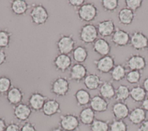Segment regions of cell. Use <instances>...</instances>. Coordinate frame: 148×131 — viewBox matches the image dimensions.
<instances>
[{
  "label": "cell",
  "mask_w": 148,
  "mask_h": 131,
  "mask_svg": "<svg viewBox=\"0 0 148 131\" xmlns=\"http://www.w3.org/2000/svg\"><path fill=\"white\" fill-rule=\"evenodd\" d=\"M76 13L81 21L91 23L97 17L98 10L94 3L86 2L77 10Z\"/></svg>",
  "instance_id": "6da1fadb"
},
{
  "label": "cell",
  "mask_w": 148,
  "mask_h": 131,
  "mask_svg": "<svg viewBox=\"0 0 148 131\" xmlns=\"http://www.w3.org/2000/svg\"><path fill=\"white\" fill-rule=\"evenodd\" d=\"M70 91V83L67 78L58 76L50 83V92L57 97L65 96Z\"/></svg>",
  "instance_id": "7a4b0ae2"
},
{
  "label": "cell",
  "mask_w": 148,
  "mask_h": 131,
  "mask_svg": "<svg viewBox=\"0 0 148 131\" xmlns=\"http://www.w3.org/2000/svg\"><path fill=\"white\" fill-rule=\"evenodd\" d=\"M98 32L96 25L87 23L82 25L79 32L80 40L84 44H92L98 38Z\"/></svg>",
  "instance_id": "3957f363"
},
{
  "label": "cell",
  "mask_w": 148,
  "mask_h": 131,
  "mask_svg": "<svg viewBox=\"0 0 148 131\" xmlns=\"http://www.w3.org/2000/svg\"><path fill=\"white\" fill-rule=\"evenodd\" d=\"M29 16L33 24L36 25H41L47 21L49 14L42 4H33L29 12Z\"/></svg>",
  "instance_id": "277c9868"
},
{
  "label": "cell",
  "mask_w": 148,
  "mask_h": 131,
  "mask_svg": "<svg viewBox=\"0 0 148 131\" xmlns=\"http://www.w3.org/2000/svg\"><path fill=\"white\" fill-rule=\"evenodd\" d=\"M76 43L72 34H61L56 44L60 54L69 55L75 49Z\"/></svg>",
  "instance_id": "5b68a950"
},
{
  "label": "cell",
  "mask_w": 148,
  "mask_h": 131,
  "mask_svg": "<svg viewBox=\"0 0 148 131\" xmlns=\"http://www.w3.org/2000/svg\"><path fill=\"white\" fill-rule=\"evenodd\" d=\"M80 125L79 117L75 113H66L60 117L59 126L64 131H76Z\"/></svg>",
  "instance_id": "8992f818"
},
{
  "label": "cell",
  "mask_w": 148,
  "mask_h": 131,
  "mask_svg": "<svg viewBox=\"0 0 148 131\" xmlns=\"http://www.w3.org/2000/svg\"><path fill=\"white\" fill-rule=\"evenodd\" d=\"M93 63L98 72L102 74H107L110 73L115 66V59L114 56L109 54L101 57L94 60Z\"/></svg>",
  "instance_id": "52a82bcc"
},
{
  "label": "cell",
  "mask_w": 148,
  "mask_h": 131,
  "mask_svg": "<svg viewBox=\"0 0 148 131\" xmlns=\"http://www.w3.org/2000/svg\"><path fill=\"white\" fill-rule=\"evenodd\" d=\"M129 44L136 51L145 50L148 46V38L142 31H134L130 35Z\"/></svg>",
  "instance_id": "ba28073f"
},
{
  "label": "cell",
  "mask_w": 148,
  "mask_h": 131,
  "mask_svg": "<svg viewBox=\"0 0 148 131\" xmlns=\"http://www.w3.org/2000/svg\"><path fill=\"white\" fill-rule=\"evenodd\" d=\"M147 66L145 57L140 54H131L125 60V66L130 70H144Z\"/></svg>",
  "instance_id": "9c48e42d"
},
{
  "label": "cell",
  "mask_w": 148,
  "mask_h": 131,
  "mask_svg": "<svg viewBox=\"0 0 148 131\" xmlns=\"http://www.w3.org/2000/svg\"><path fill=\"white\" fill-rule=\"evenodd\" d=\"M48 99V97L39 91H35L31 93L28 99V104L32 111H41L42 108Z\"/></svg>",
  "instance_id": "30bf717a"
},
{
  "label": "cell",
  "mask_w": 148,
  "mask_h": 131,
  "mask_svg": "<svg viewBox=\"0 0 148 131\" xmlns=\"http://www.w3.org/2000/svg\"><path fill=\"white\" fill-rule=\"evenodd\" d=\"M112 42L117 47H126L130 44V35L128 32L116 27L112 35Z\"/></svg>",
  "instance_id": "8fae6325"
},
{
  "label": "cell",
  "mask_w": 148,
  "mask_h": 131,
  "mask_svg": "<svg viewBox=\"0 0 148 131\" xmlns=\"http://www.w3.org/2000/svg\"><path fill=\"white\" fill-rule=\"evenodd\" d=\"M53 63L56 70L65 73L71 68L72 59L69 55L59 54L55 57Z\"/></svg>",
  "instance_id": "7c38bea8"
},
{
  "label": "cell",
  "mask_w": 148,
  "mask_h": 131,
  "mask_svg": "<svg viewBox=\"0 0 148 131\" xmlns=\"http://www.w3.org/2000/svg\"><path fill=\"white\" fill-rule=\"evenodd\" d=\"M87 75V69L83 63H76L72 65L69 69V79L76 83L84 80Z\"/></svg>",
  "instance_id": "4fadbf2b"
},
{
  "label": "cell",
  "mask_w": 148,
  "mask_h": 131,
  "mask_svg": "<svg viewBox=\"0 0 148 131\" xmlns=\"http://www.w3.org/2000/svg\"><path fill=\"white\" fill-rule=\"evenodd\" d=\"M32 110L27 103H21L13 107V115L20 122L28 121L31 115Z\"/></svg>",
  "instance_id": "5bb4252c"
},
{
  "label": "cell",
  "mask_w": 148,
  "mask_h": 131,
  "mask_svg": "<svg viewBox=\"0 0 148 131\" xmlns=\"http://www.w3.org/2000/svg\"><path fill=\"white\" fill-rule=\"evenodd\" d=\"M96 27L99 35L103 38L112 36L116 28L114 21L110 18L100 21Z\"/></svg>",
  "instance_id": "9a60e30c"
},
{
  "label": "cell",
  "mask_w": 148,
  "mask_h": 131,
  "mask_svg": "<svg viewBox=\"0 0 148 131\" xmlns=\"http://www.w3.org/2000/svg\"><path fill=\"white\" fill-rule=\"evenodd\" d=\"M41 111L46 117H51L61 113V110L60 103L54 98H48Z\"/></svg>",
  "instance_id": "2e32d148"
},
{
  "label": "cell",
  "mask_w": 148,
  "mask_h": 131,
  "mask_svg": "<svg viewBox=\"0 0 148 131\" xmlns=\"http://www.w3.org/2000/svg\"><path fill=\"white\" fill-rule=\"evenodd\" d=\"M24 95L21 88L17 86H12L5 95L8 103L14 107L23 102Z\"/></svg>",
  "instance_id": "e0dca14e"
},
{
  "label": "cell",
  "mask_w": 148,
  "mask_h": 131,
  "mask_svg": "<svg viewBox=\"0 0 148 131\" xmlns=\"http://www.w3.org/2000/svg\"><path fill=\"white\" fill-rule=\"evenodd\" d=\"M112 113L116 119L124 120L127 118L130 111L129 107L125 102H116L112 106Z\"/></svg>",
  "instance_id": "ac0fdd59"
},
{
  "label": "cell",
  "mask_w": 148,
  "mask_h": 131,
  "mask_svg": "<svg viewBox=\"0 0 148 131\" xmlns=\"http://www.w3.org/2000/svg\"><path fill=\"white\" fill-rule=\"evenodd\" d=\"M93 51L101 57L109 55L112 47L108 40L105 38H98L92 43Z\"/></svg>",
  "instance_id": "d6986e66"
},
{
  "label": "cell",
  "mask_w": 148,
  "mask_h": 131,
  "mask_svg": "<svg viewBox=\"0 0 148 131\" xmlns=\"http://www.w3.org/2000/svg\"><path fill=\"white\" fill-rule=\"evenodd\" d=\"M90 107L95 113H104L108 110L109 102L99 95H95L91 98Z\"/></svg>",
  "instance_id": "ffe728a7"
},
{
  "label": "cell",
  "mask_w": 148,
  "mask_h": 131,
  "mask_svg": "<svg viewBox=\"0 0 148 131\" xmlns=\"http://www.w3.org/2000/svg\"><path fill=\"white\" fill-rule=\"evenodd\" d=\"M146 112L141 107H135L130 111L128 119L131 124L139 125L146 119Z\"/></svg>",
  "instance_id": "44dd1931"
},
{
  "label": "cell",
  "mask_w": 148,
  "mask_h": 131,
  "mask_svg": "<svg viewBox=\"0 0 148 131\" xmlns=\"http://www.w3.org/2000/svg\"><path fill=\"white\" fill-rule=\"evenodd\" d=\"M73 96L77 105L82 107H87V105L90 104L92 98L89 91L84 88L77 89L73 94Z\"/></svg>",
  "instance_id": "7402d4cb"
},
{
  "label": "cell",
  "mask_w": 148,
  "mask_h": 131,
  "mask_svg": "<svg viewBox=\"0 0 148 131\" xmlns=\"http://www.w3.org/2000/svg\"><path fill=\"white\" fill-rule=\"evenodd\" d=\"M102 82L101 77L96 73L87 74L83 80V83L86 89L90 91L99 89Z\"/></svg>",
  "instance_id": "603a6c76"
},
{
  "label": "cell",
  "mask_w": 148,
  "mask_h": 131,
  "mask_svg": "<svg viewBox=\"0 0 148 131\" xmlns=\"http://www.w3.org/2000/svg\"><path fill=\"white\" fill-rule=\"evenodd\" d=\"M80 123L90 126L96 119L95 112L90 107H83L79 112L78 115Z\"/></svg>",
  "instance_id": "cb8c5ba5"
},
{
  "label": "cell",
  "mask_w": 148,
  "mask_h": 131,
  "mask_svg": "<svg viewBox=\"0 0 148 131\" xmlns=\"http://www.w3.org/2000/svg\"><path fill=\"white\" fill-rule=\"evenodd\" d=\"M116 88L111 81L106 80L102 82L99 88V95L109 100L114 98Z\"/></svg>",
  "instance_id": "d4e9b609"
},
{
  "label": "cell",
  "mask_w": 148,
  "mask_h": 131,
  "mask_svg": "<svg viewBox=\"0 0 148 131\" xmlns=\"http://www.w3.org/2000/svg\"><path fill=\"white\" fill-rule=\"evenodd\" d=\"M10 9L14 14L23 16L26 14L29 5L25 0H13L10 3Z\"/></svg>",
  "instance_id": "484cf974"
},
{
  "label": "cell",
  "mask_w": 148,
  "mask_h": 131,
  "mask_svg": "<svg viewBox=\"0 0 148 131\" xmlns=\"http://www.w3.org/2000/svg\"><path fill=\"white\" fill-rule=\"evenodd\" d=\"M119 22L124 25L131 24L135 18V13L132 10L127 8L121 9L117 14Z\"/></svg>",
  "instance_id": "4316f807"
},
{
  "label": "cell",
  "mask_w": 148,
  "mask_h": 131,
  "mask_svg": "<svg viewBox=\"0 0 148 131\" xmlns=\"http://www.w3.org/2000/svg\"><path fill=\"white\" fill-rule=\"evenodd\" d=\"M127 68L123 64L115 65L110 72L111 79L113 81L119 82L125 78L127 74Z\"/></svg>",
  "instance_id": "83f0119b"
},
{
  "label": "cell",
  "mask_w": 148,
  "mask_h": 131,
  "mask_svg": "<svg viewBox=\"0 0 148 131\" xmlns=\"http://www.w3.org/2000/svg\"><path fill=\"white\" fill-rule=\"evenodd\" d=\"M72 55L73 60L76 63H83L87 60L88 57V51L86 47L78 46L72 51Z\"/></svg>",
  "instance_id": "f1b7e54d"
},
{
  "label": "cell",
  "mask_w": 148,
  "mask_h": 131,
  "mask_svg": "<svg viewBox=\"0 0 148 131\" xmlns=\"http://www.w3.org/2000/svg\"><path fill=\"white\" fill-rule=\"evenodd\" d=\"M147 97V93L143 87L136 85L130 89V98L136 103H142Z\"/></svg>",
  "instance_id": "f546056e"
},
{
  "label": "cell",
  "mask_w": 148,
  "mask_h": 131,
  "mask_svg": "<svg viewBox=\"0 0 148 131\" xmlns=\"http://www.w3.org/2000/svg\"><path fill=\"white\" fill-rule=\"evenodd\" d=\"M129 98H130V89L128 85L120 84L116 88L114 99L116 102H125Z\"/></svg>",
  "instance_id": "4dcf8cb0"
},
{
  "label": "cell",
  "mask_w": 148,
  "mask_h": 131,
  "mask_svg": "<svg viewBox=\"0 0 148 131\" xmlns=\"http://www.w3.org/2000/svg\"><path fill=\"white\" fill-rule=\"evenodd\" d=\"M109 121L96 118L90 125V131H109Z\"/></svg>",
  "instance_id": "1f68e13d"
},
{
  "label": "cell",
  "mask_w": 148,
  "mask_h": 131,
  "mask_svg": "<svg viewBox=\"0 0 148 131\" xmlns=\"http://www.w3.org/2000/svg\"><path fill=\"white\" fill-rule=\"evenodd\" d=\"M12 36L8 29L0 28V49L6 48L9 47Z\"/></svg>",
  "instance_id": "d6a6232c"
},
{
  "label": "cell",
  "mask_w": 148,
  "mask_h": 131,
  "mask_svg": "<svg viewBox=\"0 0 148 131\" xmlns=\"http://www.w3.org/2000/svg\"><path fill=\"white\" fill-rule=\"evenodd\" d=\"M127 123L121 119H114L109 123V131H128Z\"/></svg>",
  "instance_id": "836d02e7"
},
{
  "label": "cell",
  "mask_w": 148,
  "mask_h": 131,
  "mask_svg": "<svg viewBox=\"0 0 148 131\" xmlns=\"http://www.w3.org/2000/svg\"><path fill=\"white\" fill-rule=\"evenodd\" d=\"M12 86V81L10 77L4 75L0 76V94L6 95Z\"/></svg>",
  "instance_id": "e575fe53"
},
{
  "label": "cell",
  "mask_w": 148,
  "mask_h": 131,
  "mask_svg": "<svg viewBox=\"0 0 148 131\" xmlns=\"http://www.w3.org/2000/svg\"><path fill=\"white\" fill-rule=\"evenodd\" d=\"M125 78L130 84H138L142 78V72L138 70H130L127 72Z\"/></svg>",
  "instance_id": "d590c367"
},
{
  "label": "cell",
  "mask_w": 148,
  "mask_h": 131,
  "mask_svg": "<svg viewBox=\"0 0 148 131\" xmlns=\"http://www.w3.org/2000/svg\"><path fill=\"white\" fill-rule=\"evenodd\" d=\"M101 2L103 9L109 13L115 12L119 6L118 0H102Z\"/></svg>",
  "instance_id": "8d00e7d4"
},
{
  "label": "cell",
  "mask_w": 148,
  "mask_h": 131,
  "mask_svg": "<svg viewBox=\"0 0 148 131\" xmlns=\"http://www.w3.org/2000/svg\"><path fill=\"white\" fill-rule=\"evenodd\" d=\"M125 8L135 12L140 9L142 5L143 1L142 0H125L124 1Z\"/></svg>",
  "instance_id": "74e56055"
},
{
  "label": "cell",
  "mask_w": 148,
  "mask_h": 131,
  "mask_svg": "<svg viewBox=\"0 0 148 131\" xmlns=\"http://www.w3.org/2000/svg\"><path fill=\"white\" fill-rule=\"evenodd\" d=\"M20 131H37L35 125L29 121H26L21 125Z\"/></svg>",
  "instance_id": "f35d334b"
},
{
  "label": "cell",
  "mask_w": 148,
  "mask_h": 131,
  "mask_svg": "<svg viewBox=\"0 0 148 131\" xmlns=\"http://www.w3.org/2000/svg\"><path fill=\"white\" fill-rule=\"evenodd\" d=\"M20 128L21 126L18 123L12 121L7 124L5 131H20Z\"/></svg>",
  "instance_id": "ab89813d"
},
{
  "label": "cell",
  "mask_w": 148,
  "mask_h": 131,
  "mask_svg": "<svg viewBox=\"0 0 148 131\" xmlns=\"http://www.w3.org/2000/svg\"><path fill=\"white\" fill-rule=\"evenodd\" d=\"M86 3L84 0H69L68 1V3L71 7L77 9V10L80 8L84 3Z\"/></svg>",
  "instance_id": "60d3db41"
},
{
  "label": "cell",
  "mask_w": 148,
  "mask_h": 131,
  "mask_svg": "<svg viewBox=\"0 0 148 131\" xmlns=\"http://www.w3.org/2000/svg\"><path fill=\"white\" fill-rule=\"evenodd\" d=\"M7 61V55L3 49H0V65L4 64Z\"/></svg>",
  "instance_id": "b9f144b4"
},
{
  "label": "cell",
  "mask_w": 148,
  "mask_h": 131,
  "mask_svg": "<svg viewBox=\"0 0 148 131\" xmlns=\"http://www.w3.org/2000/svg\"><path fill=\"white\" fill-rule=\"evenodd\" d=\"M138 131H148V119H146L139 125Z\"/></svg>",
  "instance_id": "7bdbcfd3"
},
{
  "label": "cell",
  "mask_w": 148,
  "mask_h": 131,
  "mask_svg": "<svg viewBox=\"0 0 148 131\" xmlns=\"http://www.w3.org/2000/svg\"><path fill=\"white\" fill-rule=\"evenodd\" d=\"M7 123L5 118L0 117V131H5Z\"/></svg>",
  "instance_id": "ee69618b"
},
{
  "label": "cell",
  "mask_w": 148,
  "mask_h": 131,
  "mask_svg": "<svg viewBox=\"0 0 148 131\" xmlns=\"http://www.w3.org/2000/svg\"><path fill=\"white\" fill-rule=\"evenodd\" d=\"M146 113H148V97H146L141 103L140 106Z\"/></svg>",
  "instance_id": "f6af8a7d"
},
{
  "label": "cell",
  "mask_w": 148,
  "mask_h": 131,
  "mask_svg": "<svg viewBox=\"0 0 148 131\" xmlns=\"http://www.w3.org/2000/svg\"><path fill=\"white\" fill-rule=\"evenodd\" d=\"M142 86L143 87V89L145 90L146 93H148V76L146 77L143 80Z\"/></svg>",
  "instance_id": "bcb514c9"
},
{
  "label": "cell",
  "mask_w": 148,
  "mask_h": 131,
  "mask_svg": "<svg viewBox=\"0 0 148 131\" xmlns=\"http://www.w3.org/2000/svg\"><path fill=\"white\" fill-rule=\"evenodd\" d=\"M50 131H64L60 126H55L51 128Z\"/></svg>",
  "instance_id": "7dc6e473"
},
{
  "label": "cell",
  "mask_w": 148,
  "mask_h": 131,
  "mask_svg": "<svg viewBox=\"0 0 148 131\" xmlns=\"http://www.w3.org/2000/svg\"><path fill=\"white\" fill-rule=\"evenodd\" d=\"M147 54H148V46H147Z\"/></svg>",
  "instance_id": "c3c4849f"
}]
</instances>
